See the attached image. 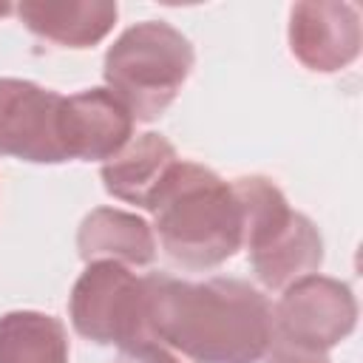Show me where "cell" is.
<instances>
[{
	"label": "cell",
	"instance_id": "6da1fadb",
	"mask_svg": "<svg viewBox=\"0 0 363 363\" xmlns=\"http://www.w3.org/2000/svg\"><path fill=\"white\" fill-rule=\"evenodd\" d=\"M147 332L193 363H261L272 340V306L238 278L182 281L145 275Z\"/></svg>",
	"mask_w": 363,
	"mask_h": 363
},
{
	"label": "cell",
	"instance_id": "9c48e42d",
	"mask_svg": "<svg viewBox=\"0 0 363 363\" xmlns=\"http://www.w3.org/2000/svg\"><path fill=\"white\" fill-rule=\"evenodd\" d=\"M136 119L125 102L108 88H85L62 96L60 105V145L65 159L108 162L133 139Z\"/></svg>",
	"mask_w": 363,
	"mask_h": 363
},
{
	"label": "cell",
	"instance_id": "5b68a950",
	"mask_svg": "<svg viewBox=\"0 0 363 363\" xmlns=\"http://www.w3.org/2000/svg\"><path fill=\"white\" fill-rule=\"evenodd\" d=\"M68 315L77 335L99 346H130L147 337L145 278L116 261H94L77 278Z\"/></svg>",
	"mask_w": 363,
	"mask_h": 363
},
{
	"label": "cell",
	"instance_id": "7a4b0ae2",
	"mask_svg": "<svg viewBox=\"0 0 363 363\" xmlns=\"http://www.w3.org/2000/svg\"><path fill=\"white\" fill-rule=\"evenodd\" d=\"M150 213L164 255L184 269H213L244 244L233 184L204 164L179 159L159 187Z\"/></svg>",
	"mask_w": 363,
	"mask_h": 363
},
{
	"label": "cell",
	"instance_id": "8fae6325",
	"mask_svg": "<svg viewBox=\"0 0 363 363\" xmlns=\"http://www.w3.org/2000/svg\"><path fill=\"white\" fill-rule=\"evenodd\" d=\"M17 17L40 40L65 48H91L108 37L119 9L102 0H26L17 6Z\"/></svg>",
	"mask_w": 363,
	"mask_h": 363
},
{
	"label": "cell",
	"instance_id": "9a60e30c",
	"mask_svg": "<svg viewBox=\"0 0 363 363\" xmlns=\"http://www.w3.org/2000/svg\"><path fill=\"white\" fill-rule=\"evenodd\" d=\"M261 363H329V354L326 352H315V349H303V346H295L278 335H272Z\"/></svg>",
	"mask_w": 363,
	"mask_h": 363
},
{
	"label": "cell",
	"instance_id": "2e32d148",
	"mask_svg": "<svg viewBox=\"0 0 363 363\" xmlns=\"http://www.w3.org/2000/svg\"><path fill=\"white\" fill-rule=\"evenodd\" d=\"M9 11H11V6H9V3H0V17H6Z\"/></svg>",
	"mask_w": 363,
	"mask_h": 363
},
{
	"label": "cell",
	"instance_id": "3957f363",
	"mask_svg": "<svg viewBox=\"0 0 363 363\" xmlns=\"http://www.w3.org/2000/svg\"><path fill=\"white\" fill-rule=\"evenodd\" d=\"M230 184L241 207V247L258 284L286 289L298 278L315 275L323 264V238L303 213L289 207L278 184L264 176H241Z\"/></svg>",
	"mask_w": 363,
	"mask_h": 363
},
{
	"label": "cell",
	"instance_id": "277c9868",
	"mask_svg": "<svg viewBox=\"0 0 363 363\" xmlns=\"http://www.w3.org/2000/svg\"><path fill=\"white\" fill-rule=\"evenodd\" d=\"M190 40L162 20H145L125 28L105 51L102 77L136 122L159 119L193 71Z\"/></svg>",
	"mask_w": 363,
	"mask_h": 363
},
{
	"label": "cell",
	"instance_id": "8992f818",
	"mask_svg": "<svg viewBox=\"0 0 363 363\" xmlns=\"http://www.w3.org/2000/svg\"><path fill=\"white\" fill-rule=\"evenodd\" d=\"M357 326L352 289L326 275H306L289 284L272 306V335L315 352H329Z\"/></svg>",
	"mask_w": 363,
	"mask_h": 363
},
{
	"label": "cell",
	"instance_id": "52a82bcc",
	"mask_svg": "<svg viewBox=\"0 0 363 363\" xmlns=\"http://www.w3.org/2000/svg\"><path fill=\"white\" fill-rule=\"evenodd\" d=\"M62 94L28 79H0V156L31 164L68 162L60 145Z\"/></svg>",
	"mask_w": 363,
	"mask_h": 363
},
{
	"label": "cell",
	"instance_id": "30bf717a",
	"mask_svg": "<svg viewBox=\"0 0 363 363\" xmlns=\"http://www.w3.org/2000/svg\"><path fill=\"white\" fill-rule=\"evenodd\" d=\"M176 162V147L162 133L147 130L133 136L113 159L102 164V184L113 199L150 210L159 187L164 184Z\"/></svg>",
	"mask_w": 363,
	"mask_h": 363
},
{
	"label": "cell",
	"instance_id": "4fadbf2b",
	"mask_svg": "<svg viewBox=\"0 0 363 363\" xmlns=\"http://www.w3.org/2000/svg\"><path fill=\"white\" fill-rule=\"evenodd\" d=\"M68 332L60 318L37 309L0 315V363H68Z\"/></svg>",
	"mask_w": 363,
	"mask_h": 363
},
{
	"label": "cell",
	"instance_id": "7c38bea8",
	"mask_svg": "<svg viewBox=\"0 0 363 363\" xmlns=\"http://www.w3.org/2000/svg\"><path fill=\"white\" fill-rule=\"evenodd\" d=\"M77 252L85 264L116 261L130 267H147L156 258L153 227L128 210L96 207L77 230Z\"/></svg>",
	"mask_w": 363,
	"mask_h": 363
},
{
	"label": "cell",
	"instance_id": "ba28073f",
	"mask_svg": "<svg viewBox=\"0 0 363 363\" xmlns=\"http://www.w3.org/2000/svg\"><path fill=\"white\" fill-rule=\"evenodd\" d=\"M360 9L340 0H303L289 11V51L318 74H335L360 54Z\"/></svg>",
	"mask_w": 363,
	"mask_h": 363
},
{
	"label": "cell",
	"instance_id": "5bb4252c",
	"mask_svg": "<svg viewBox=\"0 0 363 363\" xmlns=\"http://www.w3.org/2000/svg\"><path fill=\"white\" fill-rule=\"evenodd\" d=\"M116 363H182V357L164 343H159L153 335H147L130 346H122Z\"/></svg>",
	"mask_w": 363,
	"mask_h": 363
}]
</instances>
